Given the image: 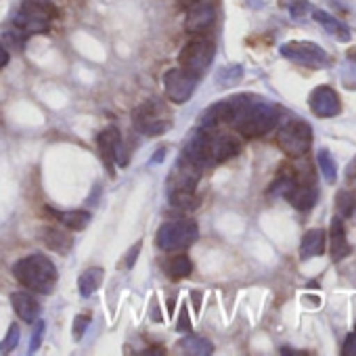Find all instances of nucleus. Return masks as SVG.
I'll return each mask as SVG.
<instances>
[{
	"label": "nucleus",
	"mask_w": 356,
	"mask_h": 356,
	"mask_svg": "<svg viewBox=\"0 0 356 356\" xmlns=\"http://www.w3.org/2000/svg\"><path fill=\"white\" fill-rule=\"evenodd\" d=\"M176 331H181V333H189V331H191V318H189V308H187V304H183V306H181V312H178Z\"/></svg>",
	"instance_id": "obj_29"
},
{
	"label": "nucleus",
	"mask_w": 356,
	"mask_h": 356,
	"mask_svg": "<svg viewBox=\"0 0 356 356\" xmlns=\"http://www.w3.org/2000/svg\"><path fill=\"white\" fill-rule=\"evenodd\" d=\"M214 55H216L214 42L210 38L195 36L181 49V53H178V65H181L183 70H187L189 74L202 78L210 70Z\"/></svg>",
	"instance_id": "obj_4"
},
{
	"label": "nucleus",
	"mask_w": 356,
	"mask_h": 356,
	"mask_svg": "<svg viewBox=\"0 0 356 356\" xmlns=\"http://www.w3.org/2000/svg\"><path fill=\"white\" fill-rule=\"evenodd\" d=\"M325 245H327V233L323 229H310L304 233L302 243H300V258L302 260H310V258H318L325 254Z\"/></svg>",
	"instance_id": "obj_18"
},
{
	"label": "nucleus",
	"mask_w": 356,
	"mask_h": 356,
	"mask_svg": "<svg viewBox=\"0 0 356 356\" xmlns=\"http://www.w3.org/2000/svg\"><path fill=\"white\" fill-rule=\"evenodd\" d=\"M170 204L174 208H181V210H195L200 206V197L195 191H187V189H176L170 191Z\"/></svg>",
	"instance_id": "obj_24"
},
{
	"label": "nucleus",
	"mask_w": 356,
	"mask_h": 356,
	"mask_svg": "<svg viewBox=\"0 0 356 356\" xmlns=\"http://www.w3.org/2000/svg\"><path fill=\"white\" fill-rule=\"evenodd\" d=\"M103 279H105V270L101 266H92V268H86L80 279H78V289H80V296L82 298H90L95 291H99V287L103 285Z\"/></svg>",
	"instance_id": "obj_19"
},
{
	"label": "nucleus",
	"mask_w": 356,
	"mask_h": 356,
	"mask_svg": "<svg viewBox=\"0 0 356 356\" xmlns=\"http://www.w3.org/2000/svg\"><path fill=\"white\" fill-rule=\"evenodd\" d=\"M243 78V67L241 65H229V67H222L220 74H218V86L222 88H231L235 84H239Z\"/></svg>",
	"instance_id": "obj_26"
},
{
	"label": "nucleus",
	"mask_w": 356,
	"mask_h": 356,
	"mask_svg": "<svg viewBox=\"0 0 356 356\" xmlns=\"http://www.w3.org/2000/svg\"><path fill=\"white\" fill-rule=\"evenodd\" d=\"M308 107H310V111H312L316 118L327 120V118L339 115V111H341V101H339V95H337L331 86L321 84V86L312 88V92H310V97H308Z\"/></svg>",
	"instance_id": "obj_11"
},
{
	"label": "nucleus",
	"mask_w": 356,
	"mask_h": 356,
	"mask_svg": "<svg viewBox=\"0 0 356 356\" xmlns=\"http://www.w3.org/2000/svg\"><path fill=\"white\" fill-rule=\"evenodd\" d=\"M191 296H193V306H195V310H200V306H202V293H200V291H193Z\"/></svg>",
	"instance_id": "obj_36"
},
{
	"label": "nucleus",
	"mask_w": 356,
	"mask_h": 356,
	"mask_svg": "<svg viewBox=\"0 0 356 356\" xmlns=\"http://www.w3.org/2000/svg\"><path fill=\"white\" fill-rule=\"evenodd\" d=\"M19 335H22V331H19V325L17 323H13L11 327H9V333H7V337L0 341V352L3 354H9V352H13L17 346H19Z\"/></svg>",
	"instance_id": "obj_27"
},
{
	"label": "nucleus",
	"mask_w": 356,
	"mask_h": 356,
	"mask_svg": "<svg viewBox=\"0 0 356 356\" xmlns=\"http://www.w3.org/2000/svg\"><path fill=\"white\" fill-rule=\"evenodd\" d=\"M183 352L187 354H195V356H208L214 352V343L206 337H200V335H187L185 339L178 341Z\"/></svg>",
	"instance_id": "obj_22"
},
{
	"label": "nucleus",
	"mask_w": 356,
	"mask_h": 356,
	"mask_svg": "<svg viewBox=\"0 0 356 356\" xmlns=\"http://www.w3.org/2000/svg\"><path fill=\"white\" fill-rule=\"evenodd\" d=\"M312 19L329 34V36H333L337 42H350V30H348V26L343 24V22H339L337 17H333L331 13H327V11H321V9H314L312 11Z\"/></svg>",
	"instance_id": "obj_17"
},
{
	"label": "nucleus",
	"mask_w": 356,
	"mask_h": 356,
	"mask_svg": "<svg viewBox=\"0 0 356 356\" xmlns=\"http://www.w3.org/2000/svg\"><path fill=\"white\" fill-rule=\"evenodd\" d=\"M13 275L24 287H28L30 291H38V293H49L59 279L57 266L42 254H32L15 262Z\"/></svg>",
	"instance_id": "obj_2"
},
{
	"label": "nucleus",
	"mask_w": 356,
	"mask_h": 356,
	"mask_svg": "<svg viewBox=\"0 0 356 356\" xmlns=\"http://www.w3.org/2000/svg\"><path fill=\"white\" fill-rule=\"evenodd\" d=\"M187 19H185V30L193 36H204L210 32V28L216 22V7L210 0H200V3L187 7Z\"/></svg>",
	"instance_id": "obj_12"
},
{
	"label": "nucleus",
	"mask_w": 356,
	"mask_h": 356,
	"mask_svg": "<svg viewBox=\"0 0 356 356\" xmlns=\"http://www.w3.org/2000/svg\"><path fill=\"white\" fill-rule=\"evenodd\" d=\"M197 237H200V229L193 220H172L159 227L155 235V243L163 252H176L195 243Z\"/></svg>",
	"instance_id": "obj_6"
},
{
	"label": "nucleus",
	"mask_w": 356,
	"mask_h": 356,
	"mask_svg": "<svg viewBox=\"0 0 356 356\" xmlns=\"http://www.w3.org/2000/svg\"><path fill=\"white\" fill-rule=\"evenodd\" d=\"M241 151L239 138L233 134H216V130L210 136V163H222L231 157H235Z\"/></svg>",
	"instance_id": "obj_14"
},
{
	"label": "nucleus",
	"mask_w": 356,
	"mask_h": 356,
	"mask_svg": "<svg viewBox=\"0 0 356 356\" xmlns=\"http://www.w3.org/2000/svg\"><path fill=\"white\" fill-rule=\"evenodd\" d=\"M233 118L231 126H235L245 138H258L277 126L281 109L266 101H256L250 95L233 97Z\"/></svg>",
	"instance_id": "obj_1"
},
{
	"label": "nucleus",
	"mask_w": 356,
	"mask_h": 356,
	"mask_svg": "<svg viewBox=\"0 0 356 356\" xmlns=\"http://www.w3.org/2000/svg\"><path fill=\"white\" fill-rule=\"evenodd\" d=\"M181 5H185V7H191V5H195V3H200V0H178Z\"/></svg>",
	"instance_id": "obj_39"
},
{
	"label": "nucleus",
	"mask_w": 356,
	"mask_h": 356,
	"mask_svg": "<svg viewBox=\"0 0 356 356\" xmlns=\"http://www.w3.org/2000/svg\"><path fill=\"white\" fill-rule=\"evenodd\" d=\"M316 163L321 168V174H323L325 181L329 185H335V181H337V163H335V159H333V155H331L329 149H318Z\"/></svg>",
	"instance_id": "obj_23"
},
{
	"label": "nucleus",
	"mask_w": 356,
	"mask_h": 356,
	"mask_svg": "<svg viewBox=\"0 0 356 356\" xmlns=\"http://www.w3.org/2000/svg\"><path fill=\"white\" fill-rule=\"evenodd\" d=\"M9 65V51L5 47H0V70H5Z\"/></svg>",
	"instance_id": "obj_35"
},
{
	"label": "nucleus",
	"mask_w": 356,
	"mask_h": 356,
	"mask_svg": "<svg viewBox=\"0 0 356 356\" xmlns=\"http://www.w3.org/2000/svg\"><path fill=\"white\" fill-rule=\"evenodd\" d=\"M140 241H136L130 250H128V254L124 256V268H132L134 266V262H136V258H138V254H140Z\"/></svg>",
	"instance_id": "obj_32"
},
{
	"label": "nucleus",
	"mask_w": 356,
	"mask_h": 356,
	"mask_svg": "<svg viewBox=\"0 0 356 356\" xmlns=\"http://www.w3.org/2000/svg\"><path fill=\"white\" fill-rule=\"evenodd\" d=\"M343 354H356V329L348 335V339L343 343Z\"/></svg>",
	"instance_id": "obj_33"
},
{
	"label": "nucleus",
	"mask_w": 356,
	"mask_h": 356,
	"mask_svg": "<svg viewBox=\"0 0 356 356\" xmlns=\"http://www.w3.org/2000/svg\"><path fill=\"white\" fill-rule=\"evenodd\" d=\"M42 337H44V323H42V321H38V323H36V331L32 333L30 354H34V352L42 346Z\"/></svg>",
	"instance_id": "obj_31"
},
{
	"label": "nucleus",
	"mask_w": 356,
	"mask_h": 356,
	"mask_svg": "<svg viewBox=\"0 0 356 356\" xmlns=\"http://www.w3.org/2000/svg\"><path fill=\"white\" fill-rule=\"evenodd\" d=\"M55 212V210H53ZM55 216L59 218V222L65 227V229H72V231H84L90 222V212L86 210H72V212H55Z\"/></svg>",
	"instance_id": "obj_21"
},
{
	"label": "nucleus",
	"mask_w": 356,
	"mask_h": 356,
	"mask_svg": "<svg viewBox=\"0 0 356 356\" xmlns=\"http://www.w3.org/2000/svg\"><path fill=\"white\" fill-rule=\"evenodd\" d=\"M174 308H176V296L168 298V312H170V316L174 314Z\"/></svg>",
	"instance_id": "obj_37"
},
{
	"label": "nucleus",
	"mask_w": 356,
	"mask_h": 356,
	"mask_svg": "<svg viewBox=\"0 0 356 356\" xmlns=\"http://www.w3.org/2000/svg\"><path fill=\"white\" fill-rule=\"evenodd\" d=\"M88 323H90V316L88 314H78L74 318V337L76 339H82V335L86 333L88 329Z\"/></svg>",
	"instance_id": "obj_30"
},
{
	"label": "nucleus",
	"mask_w": 356,
	"mask_h": 356,
	"mask_svg": "<svg viewBox=\"0 0 356 356\" xmlns=\"http://www.w3.org/2000/svg\"><path fill=\"white\" fill-rule=\"evenodd\" d=\"M42 241L47 243V248H51L53 252H57V254H61V256L70 254V250H72V237H70L67 233L59 231V229L47 227V229L42 231Z\"/></svg>",
	"instance_id": "obj_20"
},
{
	"label": "nucleus",
	"mask_w": 356,
	"mask_h": 356,
	"mask_svg": "<svg viewBox=\"0 0 356 356\" xmlns=\"http://www.w3.org/2000/svg\"><path fill=\"white\" fill-rule=\"evenodd\" d=\"M163 155H165V149H159L153 157H151V161H155V163H159L161 159H163Z\"/></svg>",
	"instance_id": "obj_38"
},
{
	"label": "nucleus",
	"mask_w": 356,
	"mask_h": 356,
	"mask_svg": "<svg viewBox=\"0 0 356 356\" xmlns=\"http://www.w3.org/2000/svg\"><path fill=\"white\" fill-rule=\"evenodd\" d=\"M151 321H155V323H159V321H161L159 306H157V300H155V298H153V302H151Z\"/></svg>",
	"instance_id": "obj_34"
},
{
	"label": "nucleus",
	"mask_w": 356,
	"mask_h": 356,
	"mask_svg": "<svg viewBox=\"0 0 356 356\" xmlns=\"http://www.w3.org/2000/svg\"><path fill=\"white\" fill-rule=\"evenodd\" d=\"M11 306L24 323H34L38 318L40 304L30 291H13L11 293Z\"/></svg>",
	"instance_id": "obj_16"
},
{
	"label": "nucleus",
	"mask_w": 356,
	"mask_h": 356,
	"mask_svg": "<svg viewBox=\"0 0 356 356\" xmlns=\"http://www.w3.org/2000/svg\"><path fill=\"white\" fill-rule=\"evenodd\" d=\"M329 252H331V258L335 262L343 260L350 254L348 235H346V229H343V222H341L339 216H335L331 220V229H329Z\"/></svg>",
	"instance_id": "obj_15"
},
{
	"label": "nucleus",
	"mask_w": 356,
	"mask_h": 356,
	"mask_svg": "<svg viewBox=\"0 0 356 356\" xmlns=\"http://www.w3.org/2000/svg\"><path fill=\"white\" fill-rule=\"evenodd\" d=\"M202 165H197L195 161H191L187 155H183V159L178 161V165L174 168V172L170 174V191L176 189H187V191H195L200 185V176H202Z\"/></svg>",
	"instance_id": "obj_13"
},
{
	"label": "nucleus",
	"mask_w": 356,
	"mask_h": 356,
	"mask_svg": "<svg viewBox=\"0 0 356 356\" xmlns=\"http://www.w3.org/2000/svg\"><path fill=\"white\" fill-rule=\"evenodd\" d=\"M193 270V262L187 258V256H176L170 266H168V273L174 281H181V279H187Z\"/></svg>",
	"instance_id": "obj_25"
},
{
	"label": "nucleus",
	"mask_w": 356,
	"mask_h": 356,
	"mask_svg": "<svg viewBox=\"0 0 356 356\" xmlns=\"http://www.w3.org/2000/svg\"><path fill=\"white\" fill-rule=\"evenodd\" d=\"M335 210H337V214H339V216H346V218H348V216L356 210V202H354V197H352L350 193H346V191L337 193Z\"/></svg>",
	"instance_id": "obj_28"
},
{
	"label": "nucleus",
	"mask_w": 356,
	"mask_h": 356,
	"mask_svg": "<svg viewBox=\"0 0 356 356\" xmlns=\"http://www.w3.org/2000/svg\"><path fill=\"white\" fill-rule=\"evenodd\" d=\"M281 57H285L287 61L302 65V67H310V70H325L331 65V57L329 53L318 47L316 42H308V40H291L281 44L279 49Z\"/></svg>",
	"instance_id": "obj_5"
},
{
	"label": "nucleus",
	"mask_w": 356,
	"mask_h": 356,
	"mask_svg": "<svg viewBox=\"0 0 356 356\" xmlns=\"http://www.w3.org/2000/svg\"><path fill=\"white\" fill-rule=\"evenodd\" d=\"M97 143H99L101 159H103V163H105V168H107V172H109L111 176L115 174L113 163H118V165H122V168L128 163V155H126V151H124L122 134H120L118 128H105V130L99 134Z\"/></svg>",
	"instance_id": "obj_10"
},
{
	"label": "nucleus",
	"mask_w": 356,
	"mask_h": 356,
	"mask_svg": "<svg viewBox=\"0 0 356 356\" xmlns=\"http://www.w3.org/2000/svg\"><path fill=\"white\" fill-rule=\"evenodd\" d=\"M277 145L287 157H304L312 147V128L302 118H289L279 126Z\"/></svg>",
	"instance_id": "obj_3"
},
{
	"label": "nucleus",
	"mask_w": 356,
	"mask_h": 356,
	"mask_svg": "<svg viewBox=\"0 0 356 356\" xmlns=\"http://www.w3.org/2000/svg\"><path fill=\"white\" fill-rule=\"evenodd\" d=\"M51 17H53V11L44 0H26L22 11L15 17V26L19 32H26V34L47 32Z\"/></svg>",
	"instance_id": "obj_9"
},
{
	"label": "nucleus",
	"mask_w": 356,
	"mask_h": 356,
	"mask_svg": "<svg viewBox=\"0 0 356 356\" xmlns=\"http://www.w3.org/2000/svg\"><path fill=\"white\" fill-rule=\"evenodd\" d=\"M197 82H200V78L193 76V74H189L183 67L168 70L163 74V90H165V97L172 103L183 105V103H187L193 97V92L197 88Z\"/></svg>",
	"instance_id": "obj_8"
},
{
	"label": "nucleus",
	"mask_w": 356,
	"mask_h": 356,
	"mask_svg": "<svg viewBox=\"0 0 356 356\" xmlns=\"http://www.w3.org/2000/svg\"><path fill=\"white\" fill-rule=\"evenodd\" d=\"M132 122L134 128L145 136H159L168 132V128L172 126V120L163 115V109L155 101H145L143 105H138L134 109Z\"/></svg>",
	"instance_id": "obj_7"
}]
</instances>
